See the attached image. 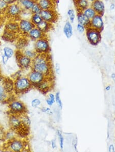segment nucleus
Returning <instances> with one entry per match:
<instances>
[{
  "label": "nucleus",
  "mask_w": 115,
  "mask_h": 152,
  "mask_svg": "<svg viewBox=\"0 0 115 152\" xmlns=\"http://www.w3.org/2000/svg\"><path fill=\"white\" fill-rule=\"evenodd\" d=\"M22 10L20 5L15 2L8 5L5 12L6 15L11 20H16L18 19L19 20L20 19V15Z\"/></svg>",
  "instance_id": "obj_6"
},
{
  "label": "nucleus",
  "mask_w": 115,
  "mask_h": 152,
  "mask_svg": "<svg viewBox=\"0 0 115 152\" xmlns=\"http://www.w3.org/2000/svg\"><path fill=\"white\" fill-rule=\"evenodd\" d=\"M51 146L52 149H53V150H55V149L57 148V143H56L55 139H53L51 140Z\"/></svg>",
  "instance_id": "obj_47"
},
{
  "label": "nucleus",
  "mask_w": 115,
  "mask_h": 152,
  "mask_svg": "<svg viewBox=\"0 0 115 152\" xmlns=\"http://www.w3.org/2000/svg\"><path fill=\"white\" fill-rule=\"evenodd\" d=\"M14 87L15 93L20 94L29 91L32 85L27 76H19L14 80Z\"/></svg>",
  "instance_id": "obj_2"
},
{
  "label": "nucleus",
  "mask_w": 115,
  "mask_h": 152,
  "mask_svg": "<svg viewBox=\"0 0 115 152\" xmlns=\"http://www.w3.org/2000/svg\"><path fill=\"white\" fill-rule=\"evenodd\" d=\"M52 2H54V3H55L56 2H58V0H51Z\"/></svg>",
  "instance_id": "obj_54"
},
{
  "label": "nucleus",
  "mask_w": 115,
  "mask_h": 152,
  "mask_svg": "<svg viewBox=\"0 0 115 152\" xmlns=\"http://www.w3.org/2000/svg\"><path fill=\"white\" fill-rule=\"evenodd\" d=\"M50 77H47L44 81L36 87V88L43 93H46L50 91L52 87V82L49 79Z\"/></svg>",
  "instance_id": "obj_16"
},
{
  "label": "nucleus",
  "mask_w": 115,
  "mask_h": 152,
  "mask_svg": "<svg viewBox=\"0 0 115 152\" xmlns=\"http://www.w3.org/2000/svg\"><path fill=\"white\" fill-rule=\"evenodd\" d=\"M46 102L49 107L53 106L55 103V95L52 93H49L46 99Z\"/></svg>",
  "instance_id": "obj_33"
},
{
  "label": "nucleus",
  "mask_w": 115,
  "mask_h": 152,
  "mask_svg": "<svg viewBox=\"0 0 115 152\" xmlns=\"http://www.w3.org/2000/svg\"><path fill=\"white\" fill-rule=\"evenodd\" d=\"M20 119H21V121H22L23 124L26 126L29 127L31 124V121L30 117H29L28 115H27L26 114L20 115Z\"/></svg>",
  "instance_id": "obj_35"
},
{
  "label": "nucleus",
  "mask_w": 115,
  "mask_h": 152,
  "mask_svg": "<svg viewBox=\"0 0 115 152\" xmlns=\"http://www.w3.org/2000/svg\"><path fill=\"white\" fill-rule=\"evenodd\" d=\"M9 109L11 114L21 115L26 114L27 109L22 102L19 100H13L10 102Z\"/></svg>",
  "instance_id": "obj_5"
},
{
  "label": "nucleus",
  "mask_w": 115,
  "mask_h": 152,
  "mask_svg": "<svg viewBox=\"0 0 115 152\" xmlns=\"http://www.w3.org/2000/svg\"><path fill=\"white\" fill-rule=\"evenodd\" d=\"M55 95V102L58 105V108L62 110L63 107V104L61 100L60 93V92H57Z\"/></svg>",
  "instance_id": "obj_38"
},
{
  "label": "nucleus",
  "mask_w": 115,
  "mask_h": 152,
  "mask_svg": "<svg viewBox=\"0 0 115 152\" xmlns=\"http://www.w3.org/2000/svg\"><path fill=\"white\" fill-rule=\"evenodd\" d=\"M8 5L5 2L3 1V0H0V12H5L6 10L7 9Z\"/></svg>",
  "instance_id": "obj_41"
},
{
  "label": "nucleus",
  "mask_w": 115,
  "mask_h": 152,
  "mask_svg": "<svg viewBox=\"0 0 115 152\" xmlns=\"http://www.w3.org/2000/svg\"><path fill=\"white\" fill-rule=\"evenodd\" d=\"M27 77L31 83L32 87L35 88L47 77L41 73L33 70H31Z\"/></svg>",
  "instance_id": "obj_10"
},
{
  "label": "nucleus",
  "mask_w": 115,
  "mask_h": 152,
  "mask_svg": "<svg viewBox=\"0 0 115 152\" xmlns=\"http://www.w3.org/2000/svg\"><path fill=\"white\" fill-rule=\"evenodd\" d=\"M3 52L4 56L8 58H11L15 54V51L10 47H5L3 49Z\"/></svg>",
  "instance_id": "obj_29"
},
{
  "label": "nucleus",
  "mask_w": 115,
  "mask_h": 152,
  "mask_svg": "<svg viewBox=\"0 0 115 152\" xmlns=\"http://www.w3.org/2000/svg\"><path fill=\"white\" fill-rule=\"evenodd\" d=\"M8 149L12 152H22L26 148V144L22 139L15 138L8 141Z\"/></svg>",
  "instance_id": "obj_8"
},
{
  "label": "nucleus",
  "mask_w": 115,
  "mask_h": 152,
  "mask_svg": "<svg viewBox=\"0 0 115 152\" xmlns=\"http://www.w3.org/2000/svg\"><path fill=\"white\" fill-rule=\"evenodd\" d=\"M72 145L73 147V148L75 150L77 151V145H78V139L77 137L73 138L72 140Z\"/></svg>",
  "instance_id": "obj_44"
},
{
  "label": "nucleus",
  "mask_w": 115,
  "mask_h": 152,
  "mask_svg": "<svg viewBox=\"0 0 115 152\" xmlns=\"http://www.w3.org/2000/svg\"><path fill=\"white\" fill-rule=\"evenodd\" d=\"M77 12L82 11L91 6V3L88 0H73Z\"/></svg>",
  "instance_id": "obj_18"
},
{
  "label": "nucleus",
  "mask_w": 115,
  "mask_h": 152,
  "mask_svg": "<svg viewBox=\"0 0 115 152\" xmlns=\"http://www.w3.org/2000/svg\"><path fill=\"white\" fill-rule=\"evenodd\" d=\"M76 18L77 22L80 24L85 26L86 27H89L90 24V20L88 19L87 17L82 13V11L77 12L76 15Z\"/></svg>",
  "instance_id": "obj_21"
},
{
  "label": "nucleus",
  "mask_w": 115,
  "mask_h": 152,
  "mask_svg": "<svg viewBox=\"0 0 115 152\" xmlns=\"http://www.w3.org/2000/svg\"><path fill=\"white\" fill-rule=\"evenodd\" d=\"M16 54L17 65L19 67L23 70H27L29 68H31L32 59L27 57L23 54L22 51L17 50Z\"/></svg>",
  "instance_id": "obj_7"
},
{
  "label": "nucleus",
  "mask_w": 115,
  "mask_h": 152,
  "mask_svg": "<svg viewBox=\"0 0 115 152\" xmlns=\"http://www.w3.org/2000/svg\"><path fill=\"white\" fill-rule=\"evenodd\" d=\"M32 13L30 10H22L20 15V19H28L30 20Z\"/></svg>",
  "instance_id": "obj_37"
},
{
  "label": "nucleus",
  "mask_w": 115,
  "mask_h": 152,
  "mask_svg": "<svg viewBox=\"0 0 115 152\" xmlns=\"http://www.w3.org/2000/svg\"><path fill=\"white\" fill-rule=\"evenodd\" d=\"M67 15L69 18V21L71 23L74 22L76 17L74 10L73 9H69L67 11Z\"/></svg>",
  "instance_id": "obj_36"
},
{
  "label": "nucleus",
  "mask_w": 115,
  "mask_h": 152,
  "mask_svg": "<svg viewBox=\"0 0 115 152\" xmlns=\"http://www.w3.org/2000/svg\"><path fill=\"white\" fill-rule=\"evenodd\" d=\"M101 32L99 30L91 27H87L85 33L88 42L93 46L98 45L102 39Z\"/></svg>",
  "instance_id": "obj_3"
},
{
  "label": "nucleus",
  "mask_w": 115,
  "mask_h": 152,
  "mask_svg": "<svg viewBox=\"0 0 115 152\" xmlns=\"http://www.w3.org/2000/svg\"><path fill=\"white\" fill-rule=\"evenodd\" d=\"M3 1L5 2L6 3H7L8 5L17 2V0H3Z\"/></svg>",
  "instance_id": "obj_50"
},
{
  "label": "nucleus",
  "mask_w": 115,
  "mask_h": 152,
  "mask_svg": "<svg viewBox=\"0 0 115 152\" xmlns=\"http://www.w3.org/2000/svg\"><path fill=\"white\" fill-rule=\"evenodd\" d=\"M91 6L93 8L97 15H103L105 13L106 7L102 0H95L94 2L91 3Z\"/></svg>",
  "instance_id": "obj_15"
},
{
  "label": "nucleus",
  "mask_w": 115,
  "mask_h": 152,
  "mask_svg": "<svg viewBox=\"0 0 115 152\" xmlns=\"http://www.w3.org/2000/svg\"><path fill=\"white\" fill-rule=\"evenodd\" d=\"M34 50L37 54H49L51 47L48 39L45 36L35 41L34 44Z\"/></svg>",
  "instance_id": "obj_4"
},
{
  "label": "nucleus",
  "mask_w": 115,
  "mask_h": 152,
  "mask_svg": "<svg viewBox=\"0 0 115 152\" xmlns=\"http://www.w3.org/2000/svg\"><path fill=\"white\" fill-rule=\"evenodd\" d=\"M41 104V99L38 98H34L31 102V106L33 108H37L39 107Z\"/></svg>",
  "instance_id": "obj_40"
},
{
  "label": "nucleus",
  "mask_w": 115,
  "mask_h": 152,
  "mask_svg": "<svg viewBox=\"0 0 115 152\" xmlns=\"http://www.w3.org/2000/svg\"><path fill=\"white\" fill-rule=\"evenodd\" d=\"M15 138H17V133L15 131L12 129L10 131H8L7 132H5V133L4 139L6 141H10Z\"/></svg>",
  "instance_id": "obj_30"
},
{
  "label": "nucleus",
  "mask_w": 115,
  "mask_h": 152,
  "mask_svg": "<svg viewBox=\"0 0 115 152\" xmlns=\"http://www.w3.org/2000/svg\"><path fill=\"white\" fill-rule=\"evenodd\" d=\"M57 135L58 139V142L60 145V149L61 150H63L64 148V142H65V138L63 135V132L61 130H57Z\"/></svg>",
  "instance_id": "obj_31"
},
{
  "label": "nucleus",
  "mask_w": 115,
  "mask_h": 152,
  "mask_svg": "<svg viewBox=\"0 0 115 152\" xmlns=\"http://www.w3.org/2000/svg\"><path fill=\"white\" fill-rule=\"evenodd\" d=\"M9 124L11 129L17 131L23 126L20 116L15 114H11L9 118Z\"/></svg>",
  "instance_id": "obj_13"
},
{
  "label": "nucleus",
  "mask_w": 115,
  "mask_h": 152,
  "mask_svg": "<svg viewBox=\"0 0 115 152\" xmlns=\"http://www.w3.org/2000/svg\"><path fill=\"white\" fill-rule=\"evenodd\" d=\"M41 111L43 113L46 114L48 115H52L53 114V112L52 111V110L49 107H44L41 109Z\"/></svg>",
  "instance_id": "obj_43"
},
{
  "label": "nucleus",
  "mask_w": 115,
  "mask_h": 152,
  "mask_svg": "<svg viewBox=\"0 0 115 152\" xmlns=\"http://www.w3.org/2000/svg\"><path fill=\"white\" fill-rule=\"evenodd\" d=\"M110 10H115V4L114 3H112L110 5Z\"/></svg>",
  "instance_id": "obj_52"
},
{
  "label": "nucleus",
  "mask_w": 115,
  "mask_h": 152,
  "mask_svg": "<svg viewBox=\"0 0 115 152\" xmlns=\"http://www.w3.org/2000/svg\"><path fill=\"white\" fill-rule=\"evenodd\" d=\"M108 151L109 152H115V146L113 144H111L109 145L108 148Z\"/></svg>",
  "instance_id": "obj_49"
},
{
  "label": "nucleus",
  "mask_w": 115,
  "mask_h": 152,
  "mask_svg": "<svg viewBox=\"0 0 115 152\" xmlns=\"http://www.w3.org/2000/svg\"><path fill=\"white\" fill-rule=\"evenodd\" d=\"M8 99V93L6 91L4 86L0 83V102H5Z\"/></svg>",
  "instance_id": "obj_28"
},
{
  "label": "nucleus",
  "mask_w": 115,
  "mask_h": 152,
  "mask_svg": "<svg viewBox=\"0 0 115 152\" xmlns=\"http://www.w3.org/2000/svg\"><path fill=\"white\" fill-rule=\"evenodd\" d=\"M22 53L25 56L30 58L31 59H33L37 54L34 50H31V49H25V50L22 51Z\"/></svg>",
  "instance_id": "obj_34"
},
{
  "label": "nucleus",
  "mask_w": 115,
  "mask_h": 152,
  "mask_svg": "<svg viewBox=\"0 0 115 152\" xmlns=\"http://www.w3.org/2000/svg\"><path fill=\"white\" fill-rule=\"evenodd\" d=\"M41 9L39 5L38 4L37 2L35 3V4L34 5L33 7L32 8L31 10V12L32 14H40L41 11Z\"/></svg>",
  "instance_id": "obj_39"
},
{
  "label": "nucleus",
  "mask_w": 115,
  "mask_h": 152,
  "mask_svg": "<svg viewBox=\"0 0 115 152\" xmlns=\"http://www.w3.org/2000/svg\"><path fill=\"white\" fill-rule=\"evenodd\" d=\"M28 41L29 39L26 36L17 39L15 41V46L17 50L22 51L25 50L28 46Z\"/></svg>",
  "instance_id": "obj_19"
},
{
  "label": "nucleus",
  "mask_w": 115,
  "mask_h": 152,
  "mask_svg": "<svg viewBox=\"0 0 115 152\" xmlns=\"http://www.w3.org/2000/svg\"><path fill=\"white\" fill-rule=\"evenodd\" d=\"M5 131L3 130V128H1V127L0 126V140L4 139V135H5Z\"/></svg>",
  "instance_id": "obj_48"
},
{
  "label": "nucleus",
  "mask_w": 115,
  "mask_h": 152,
  "mask_svg": "<svg viewBox=\"0 0 115 152\" xmlns=\"http://www.w3.org/2000/svg\"><path fill=\"white\" fill-rule=\"evenodd\" d=\"M41 10H53L55 7L54 2L51 0H36Z\"/></svg>",
  "instance_id": "obj_20"
},
{
  "label": "nucleus",
  "mask_w": 115,
  "mask_h": 152,
  "mask_svg": "<svg viewBox=\"0 0 115 152\" xmlns=\"http://www.w3.org/2000/svg\"><path fill=\"white\" fill-rule=\"evenodd\" d=\"M1 60H2V63L4 65H7L8 62L9 60V58H8L7 57H6V56H4V54L2 55L1 56Z\"/></svg>",
  "instance_id": "obj_46"
},
{
  "label": "nucleus",
  "mask_w": 115,
  "mask_h": 152,
  "mask_svg": "<svg viewBox=\"0 0 115 152\" xmlns=\"http://www.w3.org/2000/svg\"><path fill=\"white\" fill-rule=\"evenodd\" d=\"M31 70L41 73L46 77H50L52 70L49 54H37L32 59Z\"/></svg>",
  "instance_id": "obj_1"
},
{
  "label": "nucleus",
  "mask_w": 115,
  "mask_h": 152,
  "mask_svg": "<svg viewBox=\"0 0 115 152\" xmlns=\"http://www.w3.org/2000/svg\"><path fill=\"white\" fill-rule=\"evenodd\" d=\"M111 80H113V81L114 83H115V73H111Z\"/></svg>",
  "instance_id": "obj_53"
},
{
  "label": "nucleus",
  "mask_w": 115,
  "mask_h": 152,
  "mask_svg": "<svg viewBox=\"0 0 115 152\" xmlns=\"http://www.w3.org/2000/svg\"><path fill=\"white\" fill-rule=\"evenodd\" d=\"M63 32L68 39H71L73 35V28L72 23L68 20L66 22L63 28Z\"/></svg>",
  "instance_id": "obj_23"
},
{
  "label": "nucleus",
  "mask_w": 115,
  "mask_h": 152,
  "mask_svg": "<svg viewBox=\"0 0 115 152\" xmlns=\"http://www.w3.org/2000/svg\"><path fill=\"white\" fill-rule=\"evenodd\" d=\"M5 30L9 31L12 32L15 34H20L19 30V23L16 20H11L8 21L5 26Z\"/></svg>",
  "instance_id": "obj_17"
},
{
  "label": "nucleus",
  "mask_w": 115,
  "mask_h": 152,
  "mask_svg": "<svg viewBox=\"0 0 115 152\" xmlns=\"http://www.w3.org/2000/svg\"><path fill=\"white\" fill-rule=\"evenodd\" d=\"M87 27L85 26L82 25L80 24L79 23H77V26H76V29L78 33L79 34H83L84 33L86 30Z\"/></svg>",
  "instance_id": "obj_42"
},
{
  "label": "nucleus",
  "mask_w": 115,
  "mask_h": 152,
  "mask_svg": "<svg viewBox=\"0 0 115 152\" xmlns=\"http://www.w3.org/2000/svg\"><path fill=\"white\" fill-rule=\"evenodd\" d=\"M88 1L91 3H92V2H94L95 0H88Z\"/></svg>",
  "instance_id": "obj_55"
},
{
  "label": "nucleus",
  "mask_w": 115,
  "mask_h": 152,
  "mask_svg": "<svg viewBox=\"0 0 115 152\" xmlns=\"http://www.w3.org/2000/svg\"><path fill=\"white\" fill-rule=\"evenodd\" d=\"M23 0H17V3H20L21 1H22Z\"/></svg>",
  "instance_id": "obj_56"
},
{
  "label": "nucleus",
  "mask_w": 115,
  "mask_h": 152,
  "mask_svg": "<svg viewBox=\"0 0 115 152\" xmlns=\"http://www.w3.org/2000/svg\"><path fill=\"white\" fill-rule=\"evenodd\" d=\"M40 15L43 20L52 24L56 22L58 19V15L54 9L42 10Z\"/></svg>",
  "instance_id": "obj_9"
},
{
  "label": "nucleus",
  "mask_w": 115,
  "mask_h": 152,
  "mask_svg": "<svg viewBox=\"0 0 115 152\" xmlns=\"http://www.w3.org/2000/svg\"><path fill=\"white\" fill-rule=\"evenodd\" d=\"M18 23L20 34L26 37H27L30 30L35 26L33 24L30 20L28 19H20L18 21Z\"/></svg>",
  "instance_id": "obj_11"
},
{
  "label": "nucleus",
  "mask_w": 115,
  "mask_h": 152,
  "mask_svg": "<svg viewBox=\"0 0 115 152\" xmlns=\"http://www.w3.org/2000/svg\"><path fill=\"white\" fill-rule=\"evenodd\" d=\"M111 86L110 85L106 86V87H105V90L106 92H109V91H111Z\"/></svg>",
  "instance_id": "obj_51"
},
{
  "label": "nucleus",
  "mask_w": 115,
  "mask_h": 152,
  "mask_svg": "<svg viewBox=\"0 0 115 152\" xmlns=\"http://www.w3.org/2000/svg\"><path fill=\"white\" fill-rule=\"evenodd\" d=\"M30 20L35 26H37L43 20L40 14H32Z\"/></svg>",
  "instance_id": "obj_32"
},
{
  "label": "nucleus",
  "mask_w": 115,
  "mask_h": 152,
  "mask_svg": "<svg viewBox=\"0 0 115 152\" xmlns=\"http://www.w3.org/2000/svg\"><path fill=\"white\" fill-rule=\"evenodd\" d=\"M17 34L15 33H13L5 30L2 36V39L5 42L12 43L17 41Z\"/></svg>",
  "instance_id": "obj_22"
},
{
  "label": "nucleus",
  "mask_w": 115,
  "mask_h": 152,
  "mask_svg": "<svg viewBox=\"0 0 115 152\" xmlns=\"http://www.w3.org/2000/svg\"><path fill=\"white\" fill-rule=\"evenodd\" d=\"M45 36L46 34H43L37 27L34 26L28 33L27 35V37H28V39L35 42V41L41 39L42 37H44Z\"/></svg>",
  "instance_id": "obj_14"
},
{
  "label": "nucleus",
  "mask_w": 115,
  "mask_h": 152,
  "mask_svg": "<svg viewBox=\"0 0 115 152\" xmlns=\"http://www.w3.org/2000/svg\"><path fill=\"white\" fill-rule=\"evenodd\" d=\"M2 84L4 86L6 91L8 94L11 93L14 91V81L9 78H5Z\"/></svg>",
  "instance_id": "obj_25"
},
{
  "label": "nucleus",
  "mask_w": 115,
  "mask_h": 152,
  "mask_svg": "<svg viewBox=\"0 0 115 152\" xmlns=\"http://www.w3.org/2000/svg\"><path fill=\"white\" fill-rule=\"evenodd\" d=\"M36 27H37L43 34H46L52 29L53 28V24L43 20Z\"/></svg>",
  "instance_id": "obj_24"
},
{
  "label": "nucleus",
  "mask_w": 115,
  "mask_h": 152,
  "mask_svg": "<svg viewBox=\"0 0 115 152\" xmlns=\"http://www.w3.org/2000/svg\"><path fill=\"white\" fill-rule=\"evenodd\" d=\"M89 27L102 32L104 29V23L103 16L97 14L90 20Z\"/></svg>",
  "instance_id": "obj_12"
},
{
  "label": "nucleus",
  "mask_w": 115,
  "mask_h": 152,
  "mask_svg": "<svg viewBox=\"0 0 115 152\" xmlns=\"http://www.w3.org/2000/svg\"><path fill=\"white\" fill-rule=\"evenodd\" d=\"M36 2V0H23L19 4L23 10H31Z\"/></svg>",
  "instance_id": "obj_26"
},
{
  "label": "nucleus",
  "mask_w": 115,
  "mask_h": 152,
  "mask_svg": "<svg viewBox=\"0 0 115 152\" xmlns=\"http://www.w3.org/2000/svg\"><path fill=\"white\" fill-rule=\"evenodd\" d=\"M82 12L90 20L97 15L96 12L91 6L84 10Z\"/></svg>",
  "instance_id": "obj_27"
},
{
  "label": "nucleus",
  "mask_w": 115,
  "mask_h": 152,
  "mask_svg": "<svg viewBox=\"0 0 115 152\" xmlns=\"http://www.w3.org/2000/svg\"><path fill=\"white\" fill-rule=\"evenodd\" d=\"M54 69H55V71L56 73L58 75H60V73H61V67L59 63H56L54 67Z\"/></svg>",
  "instance_id": "obj_45"
}]
</instances>
